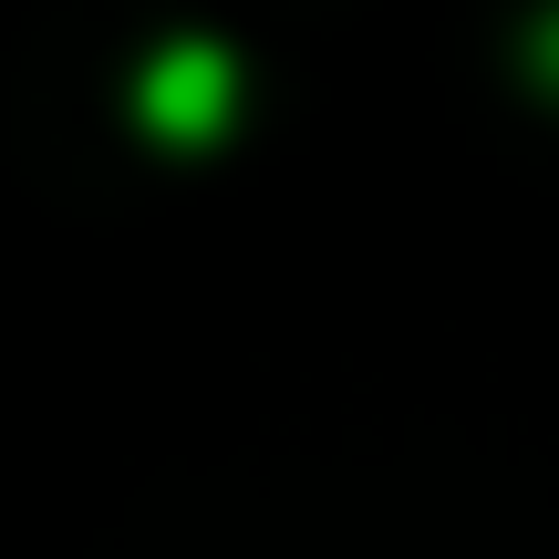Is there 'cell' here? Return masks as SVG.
I'll list each match as a JSON object with an SVG mask.
<instances>
[{"label": "cell", "instance_id": "1", "mask_svg": "<svg viewBox=\"0 0 559 559\" xmlns=\"http://www.w3.org/2000/svg\"><path fill=\"white\" fill-rule=\"evenodd\" d=\"M228 115H239V62L218 52V41H166V52H145V73H135V124L145 135H166V145H207V135H228Z\"/></svg>", "mask_w": 559, "mask_h": 559}, {"label": "cell", "instance_id": "2", "mask_svg": "<svg viewBox=\"0 0 559 559\" xmlns=\"http://www.w3.org/2000/svg\"><path fill=\"white\" fill-rule=\"evenodd\" d=\"M528 73H539V83H549V94H559V11L539 21V32H528Z\"/></svg>", "mask_w": 559, "mask_h": 559}]
</instances>
